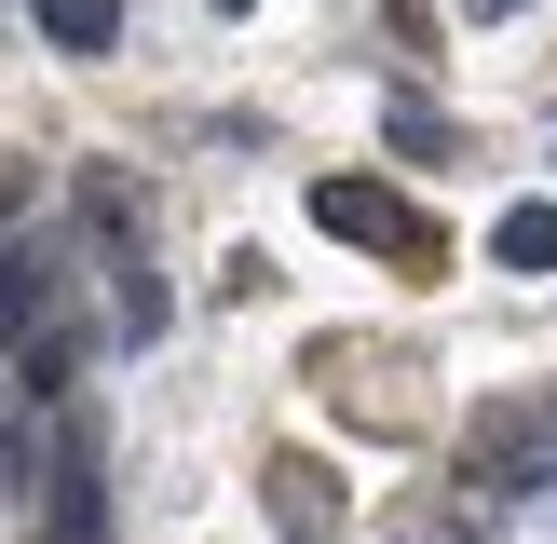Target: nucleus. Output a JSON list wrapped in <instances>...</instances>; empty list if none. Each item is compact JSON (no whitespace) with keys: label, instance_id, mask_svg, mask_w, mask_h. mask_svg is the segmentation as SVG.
Here are the masks:
<instances>
[{"label":"nucleus","instance_id":"f257e3e1","mask_svg":"<svg viewBox=\"0 0 557 544\" xmlns=\"http://www.w3.org/2000/svg\"><path fill=\"white\" fill-rule=\"evenodd\" d=\"M313 232H341V245H381V259H408V272L435 259V218L408 205V190H381V177H313Z\"/></svg>","mask_w":557,"mask_h":544},{"label":"nucleus","instance_id":"f03ea898","mask_svg":"<svg viewBox=\"0 0 557 544\" xmlns=\"http://www.w3.org/2000/svg\"><path fill=\"white\" fill-rule=\"evenodd\" d=\"M41 517H54V544H109V504H96V435H54V462H41Z\"/></svg>","mask_w":557,"mask_h":544},{"label":"nucleus","instance_id":"7ed1b4c3","mask_svg":"<svg viewBox=\"0 0 557 544\" xmlns=\"http://www.w3.org/2000/svg\"><path fill=\"white\" fill-rule=\"evenodd\" d=\"M490 259L504 272H557V205H504L490 218Z\"/></svg>","mask_w":557,"mask_h":544},{"label":"nucleus","instance_id":"20e7f679","mask_svg":"<svg viewBox=\"0 0 557 544\" xmlns=\"http://www.w3.org/2000/svg\"><path fill=\"white\" fill-rule=\"evenodd\" d=\"M41 41L54 54H109L123 41V0H41Z\"/></svg>","mask_w":557,"mask_h":544},{"label":"nucleus","instance_id":"39448f33","mask_svg":"<svg viewBox=\"0 0 557 544\" xmlns=\"http://www.w3.org/2000/svg\"><path fill=\"white\" fill-rule=\"evenodd\" d=\"M218 14H245V0H218Z\"/></svg>","mask_w":557,"mask_h":544}]
</instances>
